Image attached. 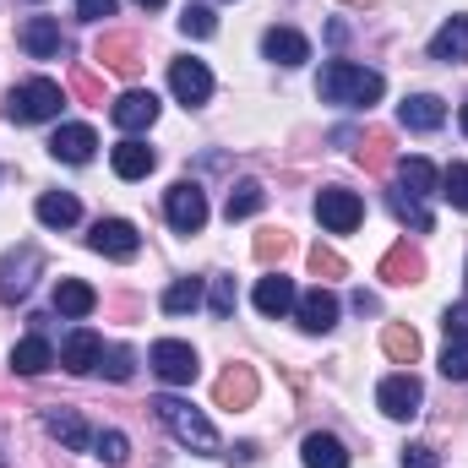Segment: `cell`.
I'll list each match as a JSON object with an SVG mask.
<instances>
[{"label": "cell", "instance_id": "52a82bcc", "mask_svg": "<svg viewBox=\"0 0 468 468\" xmlns=\"http://www.w3.org/2000/svg\"><path fill=\"white\" fill-rule=\"evenodd\" d=\"M169 93L186 104V110H202L207 99H213V71L202 66V60H169Z\"/></svg>", "mask_w": 468, "mask_h": 468}, {"label": "cell", "instance_id": "ee69618b", "mask_svg": "<svg viewBox=\"0 0 468 468\" xmlns=\"http://www.w3.org/2000/svg\"><path fill=\"white\" fill-rule=\"evenodd\" d=\"M441 327H447V338H468V300H463V305H447Z\"/></svg>", "mask_w": 468, "mask_h": 468}, {"label": "cell", "instance_id": "2e32d148", "mask_svg": "<svg viewBox=\"0 0 468 468\" xmlns=\"http://www.w3.org/2000/svg\"><path fill=\"white\" fill-rule=\"evenodd\" d=\"M294 316H300L305 333H333V327H338V300H333L327 289H305V294L294 300Z\"/></svg>", "mask_w": 468, "mask_h": 468}, {"label": "cell", "instance_id": "3957f363", "mask_svg": "<svg viewBox=\"0 0 468 468\" xmlns=\"http://www.w3.org/2000/svg\"><path fill=\"white\" fill-rule=\"evenodd\" d=\"M60 104H66V88H60V82H49V77H27V82H16V88L5 93V115L16 120V125L55 120V115H60Z\"/></svg>", "mask_w": 468, "mask_h": 468}, {"label": "cell", "instance_id": "d4e9b609", "mask_svg": "<svg viewBox=\"0 0 468 468\" xmlns=\"http://www.w3.org/2000/svg\"><path fill=\"white\" fill-rule=\"evenodd\" d=\"M436 186H441V175H436V164L431 158H403L398 164V191H409V197H436Z\"/></svg>", "mask_w": 468, "mask_h": 468}, {"label": "cell", "instance_id": "9c48e42d", "mask_svg": "<svg viewBox=\"0 0 468 468\" xmlns=\"http://www.w3.org/2000/svg\"><path fill=\"white\" fill-rule=\"evenodd\" d=\"M153 370H158L169 387H191L197 370H202V359H197L191 344H180V338H158V344H153Z\"/></svg>", "mask_w": 468, "mask_h": 468}, {"label": "cell", "instance_id": "30bf717a", "mask_svg": "<svg viewBox=\"0 0 468 468\" xmlns=\"http://www.w3.org/2000/svg\"><path fill=\"white\" fill-rule=\"evenodd\" d=\"M88 245L99 256H110V261H131L142 250V234H136V224H125V218H99L93 234H88Z\"/></svg>", "mask_w": 468, "mask_h": 468}, {"label": "cell", "instance_id": "7402d4cb", "mask_svg": "<svg viewBox=\"0 0 468 468\" xmlns=\"http://www.w3.org/2000/svg\"><path fill=\"white\" fill-rule=\"evenodd\" d=\"M218 403H224V409H250V403H256V370H250V365H229V370L218 376Z\"/></svg>", "mask_w": 468, "mask_h": 468}, {"label": "cell", "instance_id": "f1b7e54d", "mask_svg": "<svg viewBox=\"0 0 468 468\" xmlns=\"http://www.w3.org/2000/svg\"><path fill=\"white\" fill-rule=\"evenodd\" d=\"M99 60H104L110 71H120V77H131V71L142 66V49H136V38H131V33H110V38L99 44Z\"/></svg>", "mask_w": 468, "mask_h": 468}, {"label": "cell", "instance_id": "4fadbf2b", "mask_svg": "<svg viewBox=\"0 0 468 468\" xmlns=\"http://www.w3.org/2000/svg\"><path fill=\"white\" fill-rule=\"evenodd\" d=\"M16 44H22L33 60H55V55L66 49V33H60V22H55V16H27V22H22V33H16Z\"/></svg>", "mask_w": 468, "mask_h": 468}, {"label": "cell", "instance_id": "6da1fadb", "mask_svg": "<svg viewBox=\"0 0 468 468\" xmlns=\"http://www.w3.org/2000/svg\"><path fill=\"white\" fill-rule=\"evenodd\" d=\"M381 93H387L381 71L354 66V60H327L322 66V82H316V99L322 104H338V110H370V104H381Z\"/></svg>", "mask_w": 468, "mask_h": 468}, {"label": "cell", "instance_id": "e575fe53", "mask_svg": "<svg viewBox=\"0 0 468 468\" xmlns=\"http://www.w3.org/2000/svg\"><path fill=\"white\" fill-rule=\"evenodd\" d=\"M180 33H186V38H213V33H218V16H213L207 5H186V11H180Z\"/></svg>", "mask_w": 468, "mask_h": 468}, {"label": "cell", "instance_id": "ffe728a7", "mask_svg": "<svg viewBox=\"0 0 468 468\" xmlns=\"http://www.w3.org/2000/svg\"><path fill=\"white\" fill-rule=\"evenodd\" d=\"M431 60L452 66V60H468V16H447L431 38Z\"/></svg>", "mask_w": 468, "mask_h": 468}, {"label": "cell", "instance_id": "f35d334b", "mask_svg": "<svg viewBox=\"0 0 468 468\" xmlns=\"http://www.w3.org/2000/svg\"><path fill=\"white\" fill-rule=\"evenodd\" d=\"M99 370H104L110 381H131V376H136V354H131V349H104Z\"/></svg>", "mask_w": 468, "mask_h": 468}, {"label": "cell", "instance_id": "c3c4849f", "mask_svg": "<svg viewBox=\"0 0 468 468\" xmlns=\"http://www.w3.org/2000/svg\"><path fill=\"white\" fill-rule=\"evenodd\" d=\"M344 5H370V0H344Z\"/></svg>", "mask_w": 468, "mask_h": 468}, {"label": "cell", "instance_id": "60d3db41", "mask_svg": "<svg viewBox=\"0 0 468 468\" xmlns=\"http://www.w3.org/2000/svg\"><path fill=\"white\" fill-rule=\"evenodd\" d=\"M283 250H289V234H283V229H278V234H261V239H256V261H278Z\"/></svg>", "mask_w": 468, "mask_h": 468}, {"label": "cell", "instance_id": "7c38bea8", "mask_svg": "<svg viewBox=\"0 0 468 468\" xmlns=\"http://www.w3.org/2000/svg\"><path fill=\"white\" fill-rule=\"evenodd\" d=\"M44 431H49L60 447H71V452H88L93 436H99V431H88V420H82L77 409H66V403H49V409H44Z\"/></svg>", "mask_w": 468, "mask_h": 468}, {"label": "cell", "instance_id": "7dc6e473", "mask_svg": "<svg viewBox=\"0 0 468 468\" xmlns=\"http://www.w3.org/2000/svg\"><path fill=\"white\" fill-rule=\"evenodd\" d=\"M463 136H468V104H463Z\"/></svg>", "mask_w": 468, "mask_h": 468}, {"label": "cell", "instance_id": "ac0fdd59", "mask_svg": "<svg viewBox=\"0 0 468 468\" xmlns=\"http://www.w3.org/2000/svg\"><path fill=\"white\" fill-rule=\"evenodd\" d=\"M110 164H115L120 180H147V175H153V164H158V153H153L142 136H125L115 153H110Z\"/></svg>", "mask_w": 468, "mask_h": 468}, {"label": "cell", "instance_id": "ba28073f", "mask_svg": "<svg viewBox=\"0 0 468 468\" xmlns=\"http://www.w3.org/2000/svg\"><path fill=\"white\" fill-rule=\"evenodd\" d=\"M420 403H425V387H420L409 370H398V376H387V381L376 387V409H381L387 420H414Z\"/></svg>", "mask_w": 468, "mask_h": 468}, {"label": "cell", "instance_id": "d6986e66", "mask_svg": "<svg viewBox=\"0 0 468 468\" xmlns=\"http://www.w3.org/2000/svg\"><path fill=\"white\" fill-rule=\"evenodd\" d=\"M93 147H99L93 125H60V131L49 136V153H55L60 164H88V158H93Z\"/></svg>", "mask_w": 468, "mask_h": 468}, {"label": "cell", "instance_id": "4316f807", "mask_svg": "<svg viewBox=\"0 0 468 468\" xmlns=\"http://www.w3.org/2000/svg\"><path fill=\"white\" fill-rule=\"evenodd\" d=\"M55 365V349H49V338H38V333H27L16 349H11V370L16 376H44Z\"/></svg>", "mask_w": 468, "mask_h": 468}, {"label": "cell", "instance_id": "8992f818", "mask_svg": "<svg viewBox=\"0 0 468 468\" xmlns=\"http://www.w3.org/2000/svg\"><path fill=\"white\" fill-rule=\"evenodd\" d=\"M316 218H322L327 234H354L359 218H365V202L354 191H344V186H322L316 191Z\"/></svg>", "mask_w": 468, "mask_h": 468}, {"label": "cell", "instance_id": "9a60e30c", "mask_svg": "<svg viewBox=\"0 0 468 468\" xmlns=\"http://www.w3.org/2000/svg\"><path fill=\"white\" fill-rule=\"evenodd\" d=\"M256 311L261 316H289L294 311V300H300V289H294V278H283V272H267V278H256Z\"/></svg>", "mask_w": 468, "mask_h": 468}, {"label": "cell", "instance_id": "e0dca14e", "mask_svg": "<svg viewBox=\"0 0 468 468\" xmlns=\"http://www.w3.org/2000/svg\"><path fill=\"white\" fill-rule=\"evenodd\" d=\"M99 359H104V338H99V333H88V327H77V333L66 338V349H60V365H66L71 376L99 370Z\"/></svg>", "mask_w": 468, "mask_h": 468}, {"label": "cell", "instance_id": "277c9868", "mask_svg": "<svg viewBox=\"0 0 468 468\" xmlns=\"http://www.w3.org/2000/svg\"><path fill=\"white\" fill-rule=\"evenodd\" d=\"M164 218L175 234H202L207 229V191L197 180H175L164 191Z\"/></svg>", "mask_w": 468, "mask_h": 468}, {"label": "cell", "instance_id": "4dcf8cb0", "mask_svg": "<svg viewBox=\"0 0 468 468\" xmlns=\"http://www.w3.org/2000/svg\"><path fill=\"white\" fill-rule=\"evenodd\" d=\"M381 349H387V359H398V365H414L420 359V333L414 327H381Z\"/></svg>", "mask_w": 468, "mask_h": 468}, {"label": "cell", "instance_id": "44dd1931", "mask_svg": "<svg viewBox=\"0 0 468 468\" xmlns=\"http://www.w3.org/2000/svg\"><path fill=\"white\" fill-rule=\"evenodd\" d=\"M381 278H387V283H420V278H425V256L403 239V245H392V250L381 256Z\"/></svg>", "mask_w": 468, "mask_h": 468}, {"label": "cell", "instance_id": "d590c367", "mask_svg": "<svg viewBox=\"0 0 468 468\" xmlns=\"http://www.w3.org/2000/svg\"><path fill=\"white\" fill-rule=\"evenodd\" d=\"M93 458H104L110 468H120L131 458V441H125L120 431H99V436H93Z\"/></svg>", "mask_w": 468, "mask_h": 468}, {"label": "cell", "instance_id": "ab89813d", "mask_svg": "<svg viewBox=\"0 0 468 468\" xmlns=\"http://www.w3.org/2000/svg\"><path fill=\"white\" fill-rule=\"evenodd\" d=\"M311 272H316V278H322V272H327V278H344V256L316 245V250H311Z\"/></svg>", "mask_w": 468, "mask_h": 468}, {"label": "cell", "instance_id": "cb8c5ba5", "mask_svg": "<svg viewBox=\"0 0 468 468\" xmlns=\"http://www.w3.org/2000/svg\"><path fill=\"white\" fill-rule=\"evenodd\" d=\"M398 120H403V131H436V125L447 120V104H441L436 93H414V99H403Z\"/></svg>", "mask_w": 468, "mask_h": 468}, {"label": "cell", "instance_id": "7bdbcfd3", "mask_svg": "<svg viewBox=\"0 0 468 468\" xmlns=\"http://www.w3.org/2000/svg\"><path fill=\"white\" fill-rule=\"evenodd\" d=\"M387 147H392V142H387V136H370V142H365V153H359V158H365V164H370V169H387V164H392V153H387Z\"/></svg>", "mask_w": 468, "mask_h": 468}, {"label": "cell", "instance_id": "8d00e7d4", "mask_svg": "<svg viewBox=\"0 0 468 468\" xmlns=\"http://www.w3.org/2000/svg\"><path fill=\"white\" fill-rule=\"evenodd\" d=\"M441 197L468 213V164H447V169H441Z\"/></svg>", "mask_w": 468, "mask_h": 468}, {"label": "cell", "instance_id": "b9f144b4", "mask_svg": "<svg viewBox=\"0 0 468 468\" xmlns=\"http://www.w3.org/2000/svg\"><path fill=\"white\" fill-rule=\"evenodd\" d=\"M403 468H441V458H436V447L414 441V447H403Z\"/></svg>", "mask_w": 468, "mask_h": 468}, {"label": "cell", "instance_id": "bcb514c9", "mask_svg": "<svg viewBox=\"0 0 468 468\" xmlns=\"http://www.w3.org/2000/svg\"><path fill=\"white\" fill-rule=\"evenodd\" d=\"M136 5H142V11H158V5H164V0H136Z\"/></svg>", "mask_w": 468, "mask_h": 468}, {"label": "cell", "instance_id": "f6af8a7d", "mask_svg": "<svg viewBox=\"0 0 468 468\" xmlns=\"http://www.w3.org/2000/svg\"><path fill=\"white\" fill-rule=\"evenodd\" d=\"M77 16L82 22H104V16H115V0H77Z\"/></svg>", "mask_w": 468, "mask_h": 468}, {"label": "cell", "instance_id": "83f0119b", "mask_svg": "<svg viewBox=\"0 0 468 468\" xmlns=\"http://www.w3.org/2000/svg\"><path fill=\"white\" fill-rule=\"evenodd\" d=\"M93 305H99V294H93L82 278H60V283H55V311H60V316L77 322V316H88Z\"/></svg>", "mask_w": 468, "mask_h": 468}, {"label": "cell", "instance_id": "d6a6232c", "mask_svg": "<svg viewBox=\"0 0 468 468\" xmlns=\"http://www.w3.org/2000/svg\"><path fill=\"white\" fill-rule=\"evenodd\" d=\"M202 305V278H175L169 289H164V311L169 316H186V311H197Z\"/></svg>", "mask_w": 468, "mask_h": 468}, {"label": "cell", "instance_id": "836d02e7", "mask_svg": "<svg viewBox=\"0 0 468 468\" xmlns=\"http://www.w3.org/2000/svg\"><path fill=\"white\" fill-rule=\"evenodd\" d=\"M207 283H213V300H207V305H213V316H218V322H229L234 305H239V289H234V278H229V272H213Z\"/></svg>", "mask_w": 468, "mask_h": 468}, {"label": "cell", "instance_id": "8fae6325", "mask_svg": "<svg viewBox=\"0 0 468 468\" xmlns=\"http://www.w3.org/2000/svg\"><path fill=\"white\" fill-rule=\"evenodd\" d=\"M110 120H115L125 136H136V131H147L153 120H158V93H147V88H125L115 104H110Z\"/></svg>", "mask_w": 468, "mask_h": 468}, {"label": "cell", "instance_id": "603a6c76", "mask_svg": "<svg viewBox=\"0 0 468 468\" xmlns=\"http://www.w3.org/2000/svg\"><path fill=\"white\" fill-rule=\"evenodd\" d=\"M300 458H305V468H349V447L338 436H327V431H311Z\"/></svg>", "mask_w": 468, "mask_h": 468}, {"label": "cell", "instance_id": "5bb4252c", "mask_svg": "<svg viewBox=\"0 0 468 468\" xmlns=\"http://www.w3.org/2000/svg\"><path fill=\"white\" fill-rule=\"evenodd\" d=\"M261 55L278 60V66H305L311 60V38L294 33V27H267L261 33Z\"/></svg>", "mask_w": 468, "mask_h": 468}, {"label": "cell", "instance_id": "5b68a950", "mask_svg": "<svg viewBox=\"0 0 468 468\" xmlns=\"http://www.w3.org/2000/svg\"><path fill=\"white\" fill-rule=\"evenodd\" d=\"M38 272H44V256H38V245L5 250V256H0V300H27V289L38 283Z\"/></svg>", "mask_w": 468, "mask_h": 468}, {"label": "cell", "instance_id": "7a4b0ae2", "mask_svg": "<svg viewBox=\"0 0 468 468\" xmlns=\"http://www.w3.org/2000/svg\"><path fill=\"white\" fill-rule=\"evenodd\" d=\"M153 414H158V425L180 441V447H191V452H202V458H213L224 441H218V431H213V420L202 414V409H191L186 398H175V392H158L153 403H147Z\"/></svg>", "mask_w": 468, "mask_h": 468}, {"label": "cell", "instance_id": "f546056e", "mask_svg": "<svg viewBox=\"0 0 468 468\" xmlns=\"http://www.w3.org/2000/svg\"><path fill=\"white\" fill-rule=\"evenodd\" d=\"M261 202H267V191H261V180H239L229 191V202H224V213H229V224L239 218H250V213H261Z\"/></svg>", "mask_w": 468, "mask_h": 468}, {"label": "cell", "instance_id": "74e56055", "mask_svg": "<svg viewBox=\"0 0 468 468\" xmlns=\"http://www.w3.org/2000/svg\"><path fill=\"white\" fill-rule=\"evenodd\" d=\"M441 376H447V381H468V338H447V349H441Z\"/></svg>", "mask_w": 468, "mask_h": 468}, {"label": "cell", "instance_id": "1f68e13d", "mask_svg": "<svg viewBox=\"0 0 468 468\" xmlns=\"http://www.w3.org/2000/svg\"><path fill=\"white\" fill-rule=\"evenodd\" d=\"M387 202H392V213H398V224H409L414 234H431V224H436V218H431V207H425L420 197H409V191H392Z\"/></svg>", "mask_w": 468, "mask_h": 468}, {"label": "cell", "instance_id": "484cf974", "mask_svg": "<svg viewBox=\"0 0 468 468\" xmlns=\"http://www.w3.org/2000/svg\"><path fill=\"white\" fill-rule=\"evenodd\" d=\"M33 213H38V224H44V229H71V224L82 218V207H77V197H71V191H44Z\"/></svg>", "mask_w": 468, "mask_h": 468}]
</instances>
